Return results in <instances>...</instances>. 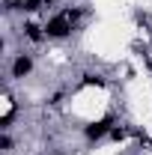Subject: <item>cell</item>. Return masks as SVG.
<instances>
[{
    "instance_id": "7a4b0ae2",
    "label": "cell",
    "mask_w": 152,
    "mask_h": 155,
    "mask_svg": "<svg viewBox=\"0 0 152 155\" xmlns=\"http://www.w3.org/2000/svg\"><path fill=\"white\" fill-rule=\"evenodd\" d=\"M107 128H111V116H104V119H98L93 125H87V137H90V140H98Z\"/></svg>"
},
{
    "instance_id": "6da1fadb",
    "label": "cell",
    "mask_w": 152,
    "mask_h": 155,
    "mask_svg": "<svg viewBox=\"0 0 152 155\" xmlns=\"http://www.w3.org/2000/svg\"><path fill=\"white\" fill-rule=\"evenodd\" d=\"M48 36H54V39H60V36H66L69 30H72V21L66 18V15H57V18H51L48 21Z\"/></svg>"
},
{
    "instance_id": "8992f818",
    "label": "cell",
    "mask_w": 152,
    "mask_h": 155,
    "mask_svg": "<svg viewBox=\"0 0 152 155\" xmlns=\"http://www.w3.org/2000/svg\"><path fill=\"white\" fill-rule=\"evenodd\" d=\"M84 84H87V87H93V84H95V87H101L104 81H101L98 75H84Z\"/></svg>"
},
{
    "instance_id": "5b68a950",
    "label": "cell",
    "mask_w": 152,
    "mask_h": 155,
    "mask_svg": "<svg viewBox=\"0 0 152 155\" xmlns=\"http://www.w3.org/2000/svg\"><path fill=\"white\" fill-rule=\"evenodd\" d=\"M24 30H27V36L33 39V42H39V39H42V33H39V27H36V24H27Z\"/></svg>"
},
{
    "instance_id": "ba28073f",
    "label": "cell",
    "mask_w": 152,
    "mask_h": 155,
    "mask_svg": "<svg viewBox=\"0 0 152 155\" xmlns=\"http://www.w3.org/2000/svg\"><path fill=\"white\" fill-rule=\"evenodd\" d=\"M9 146H12V140H9V137L3 134V137H0V149H9Z\"/></svg>"
},
{
    "instance_id": "52a82bcc",
    "label": "cell",
    "mask_w": 152,
    "mask_h": 155,
    "mask_svg": "<svg viewBox=\"0 0 152 155\" xmlns=\"http://www.w3.org/2000/svg\"><path fill=\"white\" fill-rule=\"evenodd\" d=\"M111 134H114V140H122V137H125V128H114Z\"/></svg>"
},
{
    "instance_id": "3957f363",
    "label": "cell",
    "mask_w": 152,
    "mask_h": 155,
    "mask_svg": "<svg viewBox=\"0 0 152 155\" xmlns=\"http://www.w3.org/2000/svg\"><path fill=\"white\" fill-rule=\"evenodd\" d=\"M30 69H33L30 57H18V60H15V66H12V75H15V78H24Z\"/></svg>"
},
{
    "instance_id": "277c9868",
    "label": "cell",
    "mask_w": 152,
    "mask_h": 155,
    "mask_svg": "<svg viewBox=\"0 0 152 155\" xmlns=\"http://www.w3.org/2000/svg\"><path fill=\"white\" fill-rule=\"evenodd\" d=\"M36 3L39 0H12L9 6H12V9H36Z\"/></svg>"
}]
</instances>
